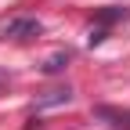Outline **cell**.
Wrapping results in <instances>:
<instances>
[{"label": "cell", "mask_w": 130, "mask_h": 130, "mask_svg": "<svg viewBox=\"0 0 130 130\" xmlns=\"http://www.w3.org/2000/svg\"><path fill=\"white\" fill-rule=\"evenodd\" d=\"M65 65H69V51H58V54H51L43 61V72H61Z\"/></svg>", "instance_id": "obj_3"}, {"label": "cell", "mask_w": 130, "mask_h": 130, "mask_svg": "<svg viewBox=\"0 0 130 130\" xmlns=\"http://www.w3.org/2000/svg\"><path fill=\"white\" fill-rule=\"evenodd\" d=\"M40 32H43V25H40L36 18H14V22H7V25H4V36H7V40H18V43L36 40Z\"/></svg>", "instance_id": "obj_1"}, {"label": "cell", "mask_w": 130, "mask_h": 130, "mask_svg": "<svg viewBox=\"0 0 130 130\" xmlns=\"http://www.w3.org/2000/svg\"><path fill=\"white\" fill-rule=\"evenodd\" d=\"M4 83H7V72H4V69H0V87H4Z\"/></svg>", "instance_id": "obj_4"}, {"label": "cell", "mask_w": 130, "mask_h": 130, "mask_svg": "<svg viewBox=\"0 0 130 130\" xmlns=\"http://www.w3.org/2000/svg\"><path fill=\"white\" fill-rule=\"evenodd\" d=\"M94 116H98V119H105V123H112V126H123V130H130V108L98 105V108H94Z\"/></svg>", "instance_id": "obj_2"}]
</instances>
